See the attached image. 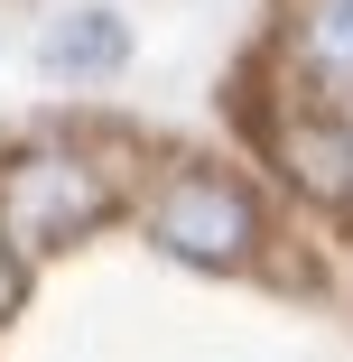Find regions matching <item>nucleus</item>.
I'll use <instances>...</instances> for the list:
<instances>
[{"instance_id":"obj_5","label":"nucleus","mask_w":353,"mask_h":362,"mask_svg":"<svg viewBox=\"0 0 353 362\" xmlns=\"http://www.w3.org/2000/svg\"><path fill=\"white\" fill-rule=\"evenodd\" d=\"M19 298H28V260H19L10 242H0V325L19 316Z\"/></svg>"},{"instance_id":"obj_6","label":"nucleus","mask_w":353,"mask_h":362,"mask_svg":"<svg viewBox=\"0 0 353 362\" xmlns=\"http://www.w3.org/2000/svg\"><path fill=\"white\" fill-rule=\"evenodd\" d=\"M344 130H353V103H344Z\"/></svg>"},{"instance_id":"obj_2","label":"nucleus","mask_w":353,"mask_h":362,"mask_svg":"<svg viewBox=\"0 0 353 362\" xmlns=\"http://www.w3.org/2000/svg\"><path fill=\"white\" fill-rule=\"evenodd\" d=\"M139 223L186 269H242L260 251V195L224 168H168L149 186V204H139Z\"/></svg>"},{"instance_id":"obj_1","label":"nucleus","mask_w":353,"mask_h":362,"mask_svg":"<svg viewBox=\"0 0 353 362\" xmlns=\"http://www.w3.org/2000/svg\"><path fill=\"white\" fill-rule=\"evenodd\" d=\"M112 168L93 149H75V139H28V149L0 158V242H10L28 269L56 260V251H75L84 233L112 223Z\"/></svg>"},{"instance_id":"obj_4","label":"nucleus","mask_w":353,"mask_h":362,"mask_svg":"<svg viewBox=\"0 0 353 362\" xmlns=\"http://www.w3.org/2000/svg\"><path fill=\"white\" fill-rule=\"evenodd\" d=\"M289 65L316 103H353V0H298L289 19Z\"/></svg>"},{"instance_id":"obj_3","label":"nucleus","mask_w":353,"mask_h":362,"mask_svg":"<svg viewBox=\"0 0 353 362\" xmlns=\"http://www.w3.org/2000/svg\"><path fill=\"white\" fill-rule=\"evenodd\" d=\"M130 56H139V28H130V10H112V0H65V10L37 28V75L75 84V93L121 84Z\"/></svg>"}]
</instances>
